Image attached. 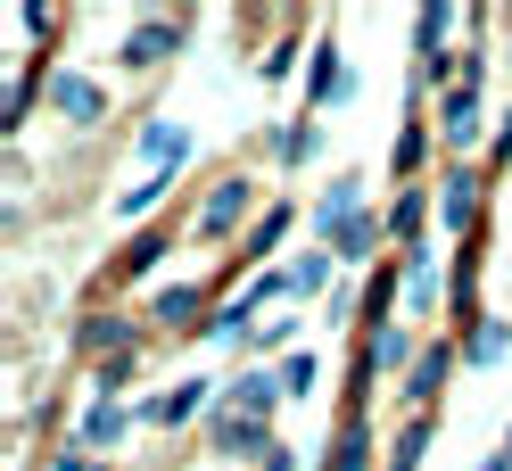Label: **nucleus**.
<instances>
[{"label":"nucleus","instance_id":"nucleus-1","mask_svg":"<svg viewBox=\"0 0 512 471\" xmlns=\"http://www.w3.org/2000/svg\"><path fill=\"white\" fill-rule=\"evenodd\" d=\"M256 174H223V182H207V199H199V215H190V240H248L256 232Z\"/></svg>","mask_w":512,"mask_h":471},{"label":"nucleus","instance_id":"nucleus-2","mask_svg":"<svg viewBox=\"0 0 512 471\" xmlns=\"http://www.w3.org/2000/svg\"><path fill=\"white\" fill-rule=\"evenodd\" d=\"M182 34H190V17H182V9H157V17H141V25H124L116 67H124V75H157V67L182 50Z\"/></svg>","mask_w":512,"mask_h":471},{"label":"nucleus","instance_id":"nucleus-3","mask_svg":"<svg viewBox=\"0 0 512 471\" xmlns=\"http://www.w3.org/2000/svg\"><path fill=\"white\" fill-rule=\"evenodd\" d=\"M430 124H438V149L455 157V166H471V149H488L496 133H488V108H479V91H446V100L430 108Z\"/></svg>","mask_w":512,"mask_h":471},{"label":"nucleus","instance_id":"nucleus-4","mask_svg":"<svg viewBox=\"0 0 512 471\" xmlns=\"http://www.w3.org/2000/svg\"><path fill=\"white\" fill-rule=\"evenodd\" d=\"M141 348H149L141 323H133V314H116V306H91L83 323H75V356H91V372L116 364V356H141Z\"/></svg>","mask_w":512,"mask_h":471},{"label":"nucleus","instance_id":"nucleus-5","mask_svg":"<svg viewBox=\"0 0 512 471\" xmlns=\"http://www.w3.org/2000/svg\"><path fill=\"white\" fill-rule=\"evenodd\" d=\"M215 405H223V389L207 381V372H182V381H174L166 397H149V405H141V422H157V430H182V422H215Z\"/></svg>","mask_w":512,"mask_h":471},{"label":"nucleus","instance_id":"nucleus-6","mask_svg":"<svg viewBox=\"0 0 512 471\" xmlns=\"http://www.w3.org/2000/svg\"><path fill=\"white\" fill-rule=\"evenodd\" d=\"M455 339H422V356H413V372L397 381V397L413 405V414H438V397H446V381H455Z\"/></svg>","mask_w":512,"mask_h":471},{"label":"nucleus","instance_id":"nucleus-7","mask_svg":"<svg viewBox=\"0 0 512 471\" xmlns=\"http://www.w3.org/2000/svg\"><path fill=\"white\" fill-rule=\"evenodd\" d=\"M430 191H438V224L471 240L479 232V207H488V174H479V166H446Z\"/></svg>","mask_w":512,"mask_h":471},{"label":"nucleus","instance_id":"nucleus-8","mask_svg":"<svg viewBox=\"0 0 512 471\" xmlns=\"http://www.w3.org/2000/svg\"><path fill=\"white\" fill-rule=\"evenodd\" d=\"M290 397L281 389V364H248V372H232L223 381V414H240V422H273V405Z\"/></svg>","mask_w":512,"mask_h":471},{"label":"nucleus","instance_id":"nucleus-9","mask_svg":"<svg viewBox=\"0 0 512 471\" xmlns=\"http://www.w3.org/2000/svg\"><path fill=\"white\" fill-rule=\"evenodd\" d=\"M50 108H58V124L91 133V124H108V91L91 83V75H75V67H58V75H50Z\"/></svg>","mask_w":512,"mask_h":471},{"label":"nucleus","instance_id":"nucleus-10","mask_svg":"<svg viewBox=\"0 0 512 471\" xmlns=\"http://www.w3.org/2000/svg\"><path fill=\"white\" fill-rule=\"evenodd\" d=\"M430 157H438V124H430V108H413V116L397 124V141H389V174H397V191H413V182H422Z\"/></svg>","mask_w":512,"mask_h":471},{"label":"nucleus","instance_id":"nucleus-11","mask_svg":"<svg viewBox=\"0 0 512 471\" xmlns=\"http://www.w3.org/2000/svg\"><path fill=\"white\" fill-rule=\"evenodd\" d=\"M149 323L157 331H199V323H215V290L207 281H174V290L149 298Z\"/></svg>","mask_w":512,"mask_h":471},{"label":"nucleus","instance_id":"nucleus-12","mask_svg":"<svg viewBox=\"0 0 512 471\" xmlns=\"http://www.w3.org/2000/svg\"><path fill=\"white\" fill-rule=\"evenodd\" d=\"M207 447H215L223 463H265V455H273V422H240V414H223V405H215Z\"/></svg>","mask_w":512,"mask_h":471},{"label":"nucleus","instance_id":"nucleus-13","mask_svg":"<svg viewBox=\"0 0 512 471\" xmlns=\"http://www.w3.org/2000/svg\"><path fill=\"white\" fill-rule=\"evenodd\" d=\"M413 356H422V339H413L405 323H372L364 331V372H372V381H389V372H397V381H405V372H413Z\"/></svg>","mask_w":512,"mask_h":471},{"label":"nucleus","instance_id":"nucleus-14","mask_svg":"<svg viewBox=\"0 0 512 471\" xmlns=\"http://www.w3.org/2000/svg\"><path fill=\"white\" fill-rule=\"evenodd\" d=\"M356 215H372V191H364V174H331V191H323V199L306 207V224H314V232L331 240L339 224H356Z\"/></svg>","mask_w":512,"mask_h":471},{"label":"nucleus","instance_id":"nucleus-15","mask_svg":"<svg viewBox=\"0 0 512 471\" xmlns=\"http://www.w3.org/2000/svg\"><path fill=\"white\" fill-rule=\"evenodd\" d=\"M380 215H389V240L413 257V248H422V232H430V215H438V191H430V182H413V191H397Z\"/></svg>","mask_w":512,"mask_h":471},{"label":"nucleus","instance_id":"nucleus-16","mask_svg":"<svg viewBox=\"0 0 512 471\" xmlns=\"http://www.w3.org/2000/svg\"><path fill=\"white\" fill-rule=\"evenodd\" d=\"M380 240H389V215L372 207V215H356V224H339L323 248H331L339 265H389V257H380Z\"/></svg>","mask_w":512,"mask_h":471},{"label":"nucleus","instance_id":"nucleus-17","mask_svg":"<svg viewBox=\"0 0 512 471\" xmlns=\"http://www.w3.org/2000/svg\"><path fill=\"white\" fill-rule=\"evenodd\" d=\"M133 149L149 157V174H182V157H190V133L174 116H149V124H133Z\"/></svg>","mask_w":512,"mask_h":471},{"label":"nucleus","instance_id":"nucleus-18","mask_svg":"<svg viewBox=\"0 0 512 471\" xmlns=\"http://www.w3.org/2000/svg\"><path fill=\"white\" fill-rule=\"evenodd\" d=\"M133 405H124V397H91L83 405V422H75V438H83V447H124V438H133Z\"/></svg>","mask_w":512,"mask_h":471},{"label":"nucleus","instance_id":"nucleus-19","mask_svg":"<svg viewBox=\"0 0 512 471\" xmlns=\"http://www.w3.org/2000/svg\"><path fill=\"white\" fill-rule=\"evenodd\" d=\"M347 91H356V75H347L339 42H314V67H306V108H339Z\"/></svg>","mask_w":512,"mask_h":471},{"label":"nucleus","instance_id":"nucleus-20","mask_svg":"<svg viewBox=\"0 0 512 471\" xmlns=\"http://www.w3.org/2000/svg\"><path fill=\"white\" fill-rule=\"evenodd\" d=\"M166 248H174V232H133V240L116 248V265H108V290H133V281H149Z\"/></svg>","mask_w":512,"mask_h":471},{"label":"nucleus","instance_id":"nucleus-21","mask_svg":"<svg viewBox=\"0 0 512 471\" xmlns=\"http://www.w3.org/2000/svg\"><path fill=\"white\" fill-rule=\"evenodd\" d=\"M455 348H463V372H496V364L512 356V323H504V314H479Z\"/></svg>","mask_w":512,"mask_h":471},{"label":"nucleus","instance_id":"nucleus-22","mask_svg":"<svg viewBox=\"0 0 512 471\" xmlns=\"http://www.w3.org/2000/svg\"><path fill=\"white\" fill-rule=\"evenodd\" d=\"M50 75L58 67H42V58H25V67H17V83H9V108H0V133H25V116H34V100H50Z\"/></svg>","mask_w":512,"mask_h":471},{"label":"nucleus","instance_id":"nucleus-23","mask_svg":"<svg viewBox=\"0 0 512 471\" xmlns=\"http://www.w3.org/2000/svg\"><path fill=\"white\" fill-rule=\"evenodd\" d=\"M256 314H265V306H256L248 290H240V298H223V306H215V323H207V339H215V348H232V356H240V348H265V339H256Z\"/></svg>","mask_w":512,"mask_h":471},{"label":"nucleus","instance_id":"nucleus-24","mask_svg":"<svg viewBox=\"0 0 512 471\" xmlns=\"http://www.w3.org/2000/svg\"><path fill=\"white\" fill-rule=\"evenodd\" d=\"M438 290H455V281H438V257H430V248H413V257H405V314H413V323H430V314H438Z\"/></svg>","mask_w":512,"mask_h":471},{"label":"nucleus","instance_id":"nucleus-25","mask_svg":"<svg viewBox=\"0 0 512 471\" xmlns=\"http://www.w3.org/2000/svg\"><path fill=\"white\" fill-rule=\"evenodd\" d=\"M290 215H298L290 199H273L265 215H256V232L240 240V273H248V281H256V273H265V257H273V248H281V232H290Z\"/></svg>","mask_w":512,"mask_h":471},{"label":"nucleus","instance_id":"nucleus-26","mask_svg":"<svg viewBox=\"0 0 512 471\" xmlns=\"http://www.w3.org/2000/svg\"><path fill=\"white\" fill-rule=\"evenodd\" d=\"M430 438H438V414H405V430L389 438V463H380V471H422Z\"/></svg>","mask_w":512,"mask_h":471},{"label":"nucleus","instance_id":"nucleus-27","mask_svg":"<svg viewBox=\"0 0 512 471\" xmlns=\"http://www.w3.org/2000/svg\"><path fill=\"white\" fill-rule=\"evenodd\" d=\"M314 149H323V124H314V116L281 124V133H265V157H273V166H306Z\"/></svg>","mask_w":512,"mask_h":471},{"label":"nucleus","instance_id":"nucleus-28","mask_svg":"<svg viewBox=\"0 0 512 471\" xmlns=\"http://www.w3.org/2000/svg\"><path fill=\"white\" fill-rule=\"evenodd\" d=\"M455 25H463V9H446V0H430V9L413 17V42H422V67H430V58H446V42H455Z\"/></svg>","mask_w":512,"mask_h":471},{"label":"nucleus","instance_id":"nucleus-29","mask_svg":"<svg viewBox=\"0 0 512 471\" xmlns=\"http://www.w3.org/2000/svg\"><path fill=\"white\" fill-rule=\"evenodd\" d=\"M290 281H298V298H323V290H339V257L331 248H306V257L290 265Z\"/></svg>","mask_w":512,"mask_h":471},{"label":"nucleus","instance_id":"nucleus-30","mask_svg":"<svg viewBox=\"0 0 512 471\" xmlns=\"http://www.w3.org/2000/svg\"><path fill=\"white\" fill-rule=\"evenodd\" d=\"M166 191H174V174H141L133 191L116 199V215H124V224H141V215H157V207H166Z\"/></svg>","mask_w":512,"mask_h":471},{"label":"nucleus","instance_id":"nucleus-31","mask_svg":"<svg viewBox=\"0 0 512 471\" xmlns=\"http://www.w3.org/2000/svg\"><path fill=\"white\" fill-rule=\"evenodd\" d=\"M124 381H141V356H116V364L91 372V389H100V397H124Z\"/></svg>","mask_w":512,"mask_h":471},{"label":"nucleus","instance_id":"nucleus-32","mask_svg":"<svg viewBox=\"0 0 512 471\" xmlns=\"http://www.w3.org/2000/svg\"><path fill=\"white\" fill-rule=\"evenodd\" d=\"M314 381H323V364H314V356H306V348H298V356H290V364H281V389H290V397H306V389H314Z\"/></svg>","mask_w":512,"mask_h":471},{"label":"nucleus","instance_id":"nucleus-33","mask_svg":"<svg viewBox=\"0 0 512 471\" xmlns=\"http://www.w3.org/2000/svg\"><path fill=\"white\" fill-rule=\"evenodd\" d=\"M256 67H265V83H281V75H290V67H298V34H281V42L265 50V58H256Z\"/></svg>","mask_w":512,"mask_h":471},{"label":"nucleus","instance_id":"nucleus-34","mask_svg":"<svg viewBox=\"0 0 512 471\" xmlns=\"http://www.w3.org/2000/svg\"><path fill=\"white\" fill-rule=\"evenodd\" d=\"M488 166H512V116H496V141H488Z\"/></svg>","mask_w":512,"mask_h":471},{"label":"nucleus","instance_id":"nucleus-35","mask_svg":"<svg viewBox=\"0 0 512 471\" xmlns=\"http://www.w3.org/2000/svg\"><path fill=\"white\" fill-rule=\"evenodd\" d=\"M256 471H298V447H281V438H273V455L256 463Z\"/></svg>","mask_w":512,"mask_h":471},{"label":"nucleus","instance_id":"nucleus-36","mask_svg":"<svg viewBox=\"0 0 512 471\" xmlns=\"http://www.w3.org/2000/svg\"><path fill=\"white\" fill-rule=\"evenodd\" d=\"M496 455H504V471H512V430H504V447H496Z\"/></svg>","mask_w":512,"mask_h":471},{"label":"nucleus","instance_id":"nucleus-37","mask_svg":"<svg viewBox=\"0 0 512 471\" xmlns=\"http://www.w3.org/2000/svg\"><path fill=\"white\" fill-rule=\"evenodd\" d=\"M504 67H512V58H504Z\"/></svg>","mask_w":512,"mask_h":471}]
</instances>
